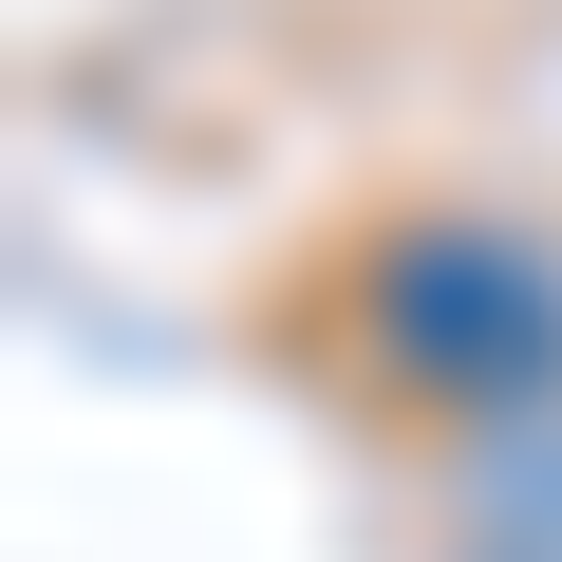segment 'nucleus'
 <instances>
[{
	"instance_id": "1",
	"label": "nucleus",
	"mask_w": 562,
	"mask_h": 562,
	"mask_svg": "<svg viewBox=\"0 0 562 562\" xmlns=\"http://www.w3.org/2000/svg\"><path fill=\"white\" fill-rule=\"evenodd\" d=\"M375 319H394V357H413L431 394H525V375H562V281H543L525 244H469V225L394 262Z\"/></svg>"
}]
</instances>
